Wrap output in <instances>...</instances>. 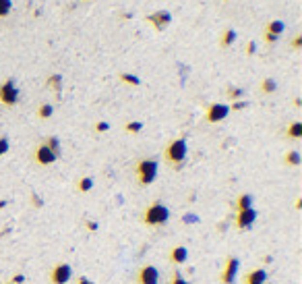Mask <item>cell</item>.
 I'll list each match as a JSON object with an SVG mask.
<instances>
[{"label":"cell","mask_w":302,"mask_h":284,"mask_svg":"<svg viewBox=\"0 0 302 284\" xmlns=\"http://www.w3.org/2000/svg\"><path fill=\"white\" fill-rule=\"evenodd\" d=\"M164 158L170 166H174L176 170L182 168L184 160H187V141L184 139H174L166 145V151H164Z\"/></svg>","instance_id":"cell-1"},{"label":"cell","mask_w":302,"mask_h":284,"mask_svg":"<svg viewBox=\"0 0 302 284\" xmlns=\"http://www.w3.org/2000/svg\"><path fill=\"white\" fill-rule=\"evenodd\" d=\"M143 220H145L147 226H161V224H166V222L170 220V210L161 201H156V203H151L149 208L145 210Z\"/></svg>","instance_id":"cell-2"},{"label":"cell","mask_w":302,"mask_h":284,"mask_svg":"<svg viewBox=\"0 0 302 284\" xmlns=\"http://www.w3.org/2000/svg\"><path fill=\"white\" fill-rule=\"evenodd\" d=\"M135 172H137V181L141 183V185H151V183L158 179V162L151 158H145L137 164Z\"/></svg>","instance_id":"cell-3"},{"label":"cell","mask_w":302,"mask_h":284,"mask_svg":"<svg viewBox=\"0 0 302 284\" xmlns=\"http://www.w3.org/2000/svg\"><path fill=\"white\" fill-rule=\"evenodd\" d=\"M0 102L4 106H15L19 102V87L15 85L13 79L0 83Z\"/></svg>","instance_id":"cell-4"},{"label":"cell","mask_w":302,"mask_h":284,"mask_svg":"<svg viewBox=\"0 0 302 284\" xmlns=\"http://www.w3.org/2000/svg\"><path fill=\"white\" fill-rule=\"evenodd\" d=\"M73 278V267L68 264H58L52 267L50 272V282L52 284H68Z\"/></svg>","instance_id":"cell-5"},{"label":"cell","mask_w":302,"mask_h":284,"mask_svg":"<svg viewBox=\"0 0 302 284\" xmlns=\"http://www.w3.org/2000/svg\"><path fill=\"white\" fill-rule=\"evenodd\" d=\"M56 153H54L50 148H46V145L42 143V145H37L35 148V151H33V160L40 166H50V164H54L56 162Z\"/></svg>","instance_id":"cell-6"},{"label":"cell","mask_w":302,"mask_h":284,"mask_svg":"<svg viewBox=\"0 0 302 284\" xmlns=\"http://www.w3.org/2000/svg\"><path fill=\"white\" fill-rule=\"evenodd\" d=\"M137 282L139 284H158L159 282V272L156 266H143L137 274Z\"/></svg>","instance_id":"cell-7"},{"label":"cell","mask_w":302,"mask_h":284,"mask_svg":"<svg viewBox=\"0 0 302 284\" xmlns=\"http://www.w3.org/2000/svg\"><path fill=\"white\" fill-rule=\"evenodd\" d=\"M238 267H240V262H238V259H236V257H228L226 267H223V272H222V282H223V284H234V282H236Z\"/></svg>","instance_id":"cell-8"},{"label":"cell","mask_w":302,"mask_h":284,"mask_svg":"<svg viewBox=\"0 0 302 284\" xmlns=\"http://www.w3.org/2000/svg\"><path fill=\"white\" fill-rule=\"evenodd\" d=\"M230 114V106H226V104H211L207 108V120L209 122H220V120H223Z\"/></svg>","instance_id":"cell-9"},{"label":"cell","mask_w":302,"mask_h":284,"mask_svg":"<svg viewBox=\"0 0 302 284\" xmlns=\"http://www.w3.org/2000/svg\"><path fill=\"white\" fill-rule=\"evenodd\" d=\"M147 21H149L151 25L158 29V32H161V29H166L170 23H172V15H170L168 11H158V13L149 15V17H147Z\"/></svg>","instance_id":"cell-10"},{"label":"cell","mask_w":302,"mask_h":284,"mask_svg":"<svg viewBox=\"0 0 302 284\" xmlns=\"http://www.w3.org/2000/svg\"><path fill=\"white\" fill-rule=\"evenodd\" d=\"M254 220H257V212H254L253 208L251 210H242V212L236 214V226L242 228V230L244 228H251Z\"/></svg>","instance_id":"cell-11"},{"label":"cell","mask_w":302,"mask_h":284,"mask_svg":"<svg viewBox=\"0 0 302 284\" xmlns=\"http://www.w3.org/2000/svg\"><path fill=\"white\" fill-rule=\"evenodd\" d=\"M170 259H172V264H176V266L187 264V259H189L187 247H174L172 251H170Z\"/></svg>","instance_id":"cell-12"},{"label":"cell","mask_w":302,"mask_h":284,"mask_svg":"<svg viewBox=\"0 0 302 284\" xmlns=\"http://www.w3.org/2000/svg\"><path fill=\"white\" fill-rule=\"evenodd\" d=\"M284 32H286V25H284V21L275 19V21H269V23H267V29H265V33H269V35H275V37H280Z\"/></svg>","instance_id":"cell-13"},{"label":"cell","mask_w":302,"mask_h":284,"mask_svg":"<svg viewBox=\"0 0 302 284\" xmlns=\"http://www.w3.org/2000/svg\"><path fill=\"white\" fill-rule=\"evenodd\" d=\"M246 282H259V284H265L267 282V272L257 267V270H253L246 274Z\"/></svg>","instance_id":"cell-14"},{"label":"cell","mask_w":302,"mask_h":284,"mask_svg":"<svg viewBox=\"0 0 302 284\" xmlns=\"http://www.w3.org/2000/svg\"><path fill=\"white\" fill-rule=\"evenodd\" d=\"M253 208V195L249 193H244V195H240L236 199V210L238 212H242V210H251Z\"/></svg>","instance_id":"cell-15"},{"label":"cell","mask_w":302,"mask_h":284,"mask_svg":"<svg viewBox=\"0 0 302 284\" xmlns=\"http://www.w3.org/2000/svg\"><path fill=\"white\" fill-rule=\"evenodd\" d=\"M286 137H290V139H300L302 137V122H292L288 127V131H286Z\"/></svg>","instance_id":"cell-16"},{"label":"cell","mask_w":302,"mask_h":284,"mask_svg":"<svg viewBox=\"0 0 302 284\" xmlns=\"http://www.w3.org/2000/svg\"><path fill=\"white\" fill-rule=\"evenodd\" d=\"M236 42V32L234 29H226V32H223V35H222V48H230L232 44Z\"/></svg>","instance_id":"cell-17"},{"label":"cell","mask_w":302,"mask_h":284,"mask_svg":"<svg viewBox=\"0 0 302 284\" xmlns=\"http://www.w3.org/2000/svg\"><path fill=\"white\" fill-rule=\"evenodd\" d=\"M48 87L54 89L56 94H60V89H63V77H60V75H50L48 77Z\"/></svg>","instance_id":"cell-18"},{"label":"cell","mask_w":302,"mask_h":284,"mask_svg":"<svg viewBox=\"0 0 302 284\" xmlns=\"http://www.w3.org/2000/svg\"><path fill=\"white\" fill-rule=\"evenodd\" d=\"M300 153L296 151V150H292V151H288L286 153V158H284V162L288 164V166H300Z\"/></svg>","instance_id":"cell-19"},{"label":"cell","mask_w":302,"mask_h":284,"mask_svg":"<svg viewBox=\"0 0 302 284\" xmlns=\"http://www.w3.org/2000/svg\"><path fill=\"white\" fill-rule=\"evenodd\" d=\"M275 89H277L275 79H271V77H267V79H263V83H261V91H263V94H273Z\"/></svg>","instance_id":"cell-20"},{"label":"cell","mask_w":302,"mask_h":284,"mask_svg":"<svg viewBox=\"0 0 302 284\" xmlns=\"http://www.w3.org/2000/svg\"><path fill=\"white\" fill-rule=\"evenodd\" d=\"M77 189H79L81 193H87V191L94 189V179H89V176H83V179L77 183Z\"/></svg>","instance_id":"cell-21"},{"label":"cell","mask_w":302,"mask_h":284,"mask_svg":"<svg viewBox=\"0 0 302 284\" xmlns=\"http://www.w3.org/2000/svg\"><path fill=\"white\" fill-rule=\"evenodd\" d=\"M52 114H54V106H52V104H42V106H40V110H37V117H40L42 120L50 118Z\"/></svg>","instance_id":"cell-22"},{"label":"cell","mask_w":302,"mask_h":284,"mask_svg":"<svg viewBox=\"0 0 302 284\" xmlns=\"http://www.w3.org/2000/svg\"><path fill=\"white\" fill-rule=\"evenodd\" d=\"M44 145H46V148H50L54 153H56V156L60 153V141H58V137H48Z\"/></svg>","instance_id":"cell-23"},{"label":"cell","mask_w":302,"mask_h":284,"mask_svg":"<svg viewBox=\"0 0 302 284\" xmlns=\"http://www.w3.org/2000/svg\"><path fill=\"white\" fill-rule=\"evenodd\" d=\"M13 9V0H0V19H4Z\"/></svg>","instance_id":"cell-24"},{"label":"cell","mask_w":302,"mask_h":284,"mask_svg":"<svg viewBox=\"0 0 302 284\" xmlns=\"http://www.w3.org/2000/svg\"><path fill=\"white\" fill-rule=\"evenodd\" d=\"M120 81L128 83V85H139V83H141V79H139L137 75H130V73H122L120 75Z\"/></svg>","instance_id":"cell-25"},{"label":"cell","mask_w":302,"mask_h":284,"mask_svg":"<svg viewBox=\"0 0 302 284\" xmlns=\"http://www.w3.org/2000/svg\"><path fill=\"white\" fill-rule=\"evenodd\" d=\"M143 129V122H139V120H130L127 122V131L128 133H139Z\"/></svg>","instance_id":"cell-26"},{"label":"cell","mask_w":302,"mask_h":284,"mask_svg":"<svg viewBox=\"0 0 302 284\" xmlns=\"http://www.w3.org/2000/svg\"><path fill=\"white\" fill-rule=\"evenodd\" d=\"M242 94H244V91L240 89V87H230V89H228V98H230V100H234V102L242 98Z\"/></svg>","instance_id":"cell-27"},{"label":"cell","mask_w":302,"mask_h":284,"mask_svg":"<svg viewBox=\"0 0 302 284\" xmlns=\"http://www.w3.org/2000/svg\"><path fill=\"white\" fill-rule=\"evenodd\" d=\"M246 106H249V102H244V100H236V102L230 106V110H244Z\"/></svg>","instance_id":"cell-28"},{"label":"cell","mask_w":302,"mask_h":284,"mask_svg":"<svg viewBox=\"0 0 302 284\" xmlns=\"http://www.w3.org/2000/svg\"><path fill=\"white\" fill-rule=\"evenodd\" d=\"M6 151H9V139H6V137H0V156H4Z\"/></svg>","instance_id":"cell-29"},{"label":"cell","mask_w":302,"mask_h":284,"mask_svg":"<svg viewBox=\"0 0 302 284\" xmlns=\"http://www.w3.org/2000/svg\"><path fill=\"white\" fill-rule=\"evenodd\" d=\"M182 222H184V224H195V222H197V216H195V214H184V216H182Z\"/></svg>","instance_id":"cell-30"},{"label":"cell","mask_w":302,"mask_h":284,"mask_svg":"<svg viewBox=\"0 0 302 284\" xmlns=\"http://www.w3.org/2000/svg\"><path fill=\"white\" fill-rule=\"evenodd\" d=\"M108 129H110V125H108V122H104V120H99L97 125H95V131H97V133H106Z\"/></svg>","instance_id":"cell-31"},{"label":"cell","mask_w":302,"mask_h":284,"mask_svg":"<svg viewBox=\"0 0 302 284\" xmlns=\"http://www.w3.org/2000/svg\"><path fill=\"white\" fill-rule=\"evenodd\" d=\"M170 284H189V282L182 278L180 272H174V278H172V282H170Z\"/></svg>","instance_id":"cell-32"},{"label":"cell","mask_w":302,"mask_h":284,"mask_svg":"<svg viewBox=\"0 0 302 284\" xmlns=\"http://www.w3.org/2000/svg\"><path fill=\"white\" fill-rule=\"evenodd\" d=\"M292 46H294V48H296V50H298V48H302V35H300V33H298V35L292 40Z\"/></svg>","instance_id":"cell-33"},{"label":"cell","mask_w":302,"mask_h":284,"mask_svg":"<svg viewBox=\"0 0 302 284\" xmlns=\"http://www.w3.org/2000/svg\"><path fill=\"white\" fill-rule=\"evenodd\" d=\"M32 201H33V205H35V208H42V205H44V201H42V197H37L35 193H32Z\"/></svg>","instance_id":"cell-34"},{"label":"cell","mask_w":302,"mask_h":284,"mask_svg":"<svg viewBox=\"0 0 302 284\" xmlns=\"http://www.w3.org/2000/svg\"><path fill=\"white\" fill-rule=\"evenodd\" d=\"M85 226H87V230L94 233V230H97V222L95 220H87V222H85Z\"/></svg>","instance_id":"cell-35"},{"label":"cell","mask_w":302,"mask_h":284,"mask_svg":"<svg viewBox=\"0 0 302 284\" xmlns=\"http://www.w3.org/2000/svg\"><path fill=\"white\" fill-rule=\"evenodd\" d=\"M254 52H257V44L249 42V46H246V54H254Z\"/></svg>","instance_id":"cell-36"},{"label":"cell","mask_w":302,"mask_h":284,"mask_svg":"<svg viewBox=\"0 0 302 284\" xmlns=\"http://www.w3.org/2000/svg\"><path fill=\"white\" fill-rule=\"evenodd\" d=\"M23 282H25V276H23V274H15L13 284H23Z\"/></svg>","instance_id":"cell-37"},{"label":"cell","mask_w":302,"mask_h":284,"mask_svg":"<svg viewBox=\"0 0 302 284\" xmlns=\"http://www.w3.org/2000/svg\"><path fill=\"white\" fill-rule=\"evenodd\" d=\"M77 284H95V282H94V280H89V278H85V276H83V278L77 280Z\"/></svg>","instance_id":"cell-38"},{"label":"cell","mask_w":302,"mask_h":284,"mask_svg":"<svg viewBox=\"0 0 302 284\" xmlns=\"http://www.w3.org/2000/svg\"><path fill=\"white\" fill-rule=\"evenodd\" d=\"M277 40H280V37H275V35H269V33H265V42H271V44H273V42H277Z\"/></svg>","instance_id":"cell-39"},{"label":"cell","mask_w":302,"mask_h":284,"mask_svg":"<svg viewBox=\"0 0 302 284\" xmlns=\"http://www.w3.org/2000/svg\"><path fill=\"white\" fill-rule=\"evenodd\" d=\"M294 106H296V108H300V106H302V100L296 98V100H294Z\"/></svg>","instance_id":"cell-40"},{"label":"cell","mask_w":302,"mask_h":284,"mask_svg":"<svg viewBox=\"0 0 302 284\" xmlns=\"http://www.w3.org/2000/svg\"><path fill=\"white\" fill-rule=\"evenodd\" d=\"M4 205H6V201H0V210H2V208H4Z\"/></svg>","instance_id":"cell-41"},{"label":"cell","mask_w":302,"mask_h":284,"mask_svg":"<svg viewBox=\"0 0 302 284\" xmlns=\"http://www.w3.org/2000/svg\"><path fill=\"white\" fill-rule=\"evenodd\" d=\"M246 284H259V282H246Z\"/></svg>","instance_id":"cell-42"},{"label":"cell","mask_w":302,"mask_h":284,"mask_svg":"<svg viewBox=\"0 0 302 284\" xmlns=\"http://www.w3.org/2000/svg\"><path fill=\"white\" fill-rule=\"evenodd\" d=\"M6 284H13V282H6Z\"/></svg>","instance_id":"cell-43"},{"label":"cell","mask_w":302,"mask_h":284,"mask_svg":"<svg viewBox=\"0 0 302 284\" xmlns=\"http://www.w3.org/2000/svg\"><path fill=\"white\" fill-rule=\"evenodd\" d=\"M265 284H267V282H265Z\"/></svg>","instance_id":"cell-44"}]
</instances>
